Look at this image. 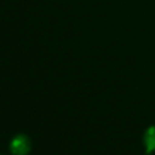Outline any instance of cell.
<instances>
[{
    "instance_id": "7a4b0ae2",
    "label": "cell",
    "mask_w": 155,
    "mask_h": 155,
    "mask_svg": "<svg viewBox=\"0 0 155 155\" xmlns=\"http://www.w3.org/2000/svg\"><path fill=\"white\" fill-rule=\"evenodd\" d=\"M144 144L147 154L155 151V126H150L144 133Z\"/></svg>"
},
{
    "instance_id": "6da1fadb",
    "label": "cell",
    "mask_w": 155,
    "mask_h": 155,
    "mask_svg": "<svg viewBox=\"0 0 155 155\" xmlns=\"http://www.w3.org/2000/svg\"><path fill=\"white\" fill-rule=\"evenodd\" d=\"M10 148H11V151L13 155H25L28 151H29V148H30V143H29V139L23 136V134H19V136H16L11 144H10Z\"/></svg>"
}]
</instances>
